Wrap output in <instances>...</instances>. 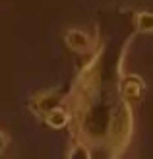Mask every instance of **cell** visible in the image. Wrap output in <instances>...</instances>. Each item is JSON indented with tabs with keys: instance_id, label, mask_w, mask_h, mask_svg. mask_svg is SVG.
<instances>
[{
	"instance_id": "cell-6",
	"label": "cell",
	"mask_w": 153,
	"mask_h": 159,
	"mask_svg": "<svg viewBox=\"0 0 153 159\" xmlns=\"http://www.w3.org/2000/svg\"><path fill=\"white\" fill-rule=\"evenodd\" d=\"M43 122L49 126V128H52V130L68 128V126L72 124V113H70V109L66 105L56 107V109L51 111V113H47V116L43 118Z\"/></svg>"
},
{
	"instance_id": "cell-8",
	"label": "cell",
	"mask_w": 153,
	"mask_h": 159,
	"mask_svg": "<svg viewBox=\"0 0 153 159\" xmlns=\"http://www.w3.org/2000/svg\"><path fill=\"white\" fill-rule=\"evenodd\" d=\"M68 157H82V159H89L93 157V152L89 149V146L83 142V138L79 136H72V146H70V152H68Z\"/></svg>"
},
{
	"instance_id": "cell-2",
	"label": "cell",
	"mask_w": 153,
	"mask_h": 159,
	"mask_svg": "<svg viewBox=\"0 0 153 159\" xmlns=\"http://www.w3.org/2000/svg\"><path fill=\"white\" fill-rule=\"evenodd\" d=\"M134 134V113L132 105L124 99L112 109L109 126H107V148H109V157H120L128 146H130Z\"/></svg>"
},
{
	"instance_id": "cell-1",
	"label": "cell",
	"mask_w": 153,
	"mask_h": 159,
	"mask_svg": "<svg viewBox=\"0 0 153 159\" xmlns=\"http://www.w3.org/2000/svg\"><path fill=\"white\" fill-rule=\"evenodd\" d=\"M101 57H103V43L95 47L89 60L78 70L74 85L68 93L66 107L72 113V134H76L82 128L87 115L97 105L101 87Z\"/></svg>"
},
{
	"instance_id": "cell-5",
	"label": "cell",
	"mask_w": 153,
	"mask_h": 159,
	"mask_svg": "<svg viewBox=\"0 0 153 159\" xmlns=\"http://www.w3.org/2000/svg\"><path fill=\"white\" fill-rule=\"evenodd\" d=\"M64 43L72 52H79V54H85V52H91L93 51V41L91 37L82 29H68L64 33Z\"/></svg>"
},
{
	"instance_id": "cell-4",
	"label": "cell",
	"mask_w": 153,
	"mask_h": 159,
	"mask_svg": "<svg viewBox=\"0 0 153 159\" xmlns=\"http://www.w3.org/2000/svg\"><path fill=\"white\" fill-rule=\"evenodd\" d=\"M146 91H147V85H146V80L138 74H122L118 80V95L120 99L128 101L130 105L134 103H142L143 97H146Z\"/></svg>"
},
{
	"instance_id": "cell-7",
	"label": "cell",
	"mask_w": 153,
	"mask_h": 159,
	"mask_svg": "<svg viewBox=\"0 0 153 159\" xmlns=\"http://www.w3.org/2000/svg\"><path fill=\"white\" fill-rule=\"evenodd\" d=\"M134 27H136V33H153V12H147V10L136 12Z\"/></svg>"
},
{
	"instance_id": "cell-9",
	"label": "cell",
	"mask_w": 153,
	"mask_h": 159,
	"mask_svg": "<svg viewBox=\"0 0 153 159\" xmlns=\"http://www.w3.org/2000/svg\"><path fill=\"white\" fill-rule=\"evenodd\" d=\"M8 144H10V138H8V134H6L4 130H0V153L6 152Z\"/></svg>"
},
{
	"instance_id": "cell-3",
	"label": "cell",
	"mask_w": 153,
	"mask_h": 159,
	"mask_svg": "<svg viewBox=\"0 0 153 159\" xmlns=\"http://www.w3.org/2000/svg\"><path fill=\"white\" fill-rule=\"evenodd\" d=\"M66 99H68V95L60 87H49V89H41V91L33 93L27 99L25 105L31 111V115H35L37 118L43 120L47 116V113H51L52 109L66 105Z\"/></svg>"
}]
</instances>
